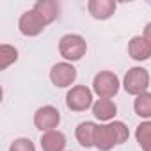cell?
<instances>
[{
  "label": "cell",
  "mask_w": 151,
  "mask_h": 151,
  "mask_svg": "<svg viewBox=\"0 0 151 151\" xmlns=\"http://www.w3.org/2000/svg\"><path fill=\"white\" fill-rule=\"evenodd\" d=\"M128 137H130V132L123 121H110L105 124H98L96 137H94V147L100 151H110L114 146L124 144Z\"/></svg>",
  "instance_id": "1"
},
{
  "label": "cell",
  "mask_w": 151,
  "mask_h": 151,
  "mask_svg": "<svg viewBox=\"0 0 151 151\" xmlns=\"http://www.w3.org/2000/svg\"><path fill=\"white\" fill-rule=\"evenodd\" d=\"M87 52V43L80 34H66L59 41V53L66 59V62L80 60Z\"/></svg>",
  "instance_id": "2"
},
{
  "label": "cell",
  "mask_w": 151,
  "mask_h": 151,
  "mask_svg": "<svg viewBox=\"0 0 151 151\" xmlns=\"http://www.w3.org/2000/svg\"><path fill=\"white\" fill-rule=\"evenodd\" d=\"M149 80H151V78H149L147 69L135 66V68H130V69L126 71L124 80H123V87H124V91H126L128 94H132V96L137 98L139 94H142V93L147 91Z\"/></svg>",
  "instance_id": "3"
},
{
  "label": "cell",
  "mask_w": 151,
  "mask_h": 151,
  "mask_svg": "<svg viewBox=\"0 0 151 151\" xmlns=\"http://www.w3.org/2000/svg\"><path fill=\"white\" fill-rule=\"evenodd\" d=\"M119 78L117 75L112 71H100L94 80H93V91L100 96V98H114L119 93Z\"/></svg>",
  "instance_id": "4"
},
{
  "label": "cell",
  "mask_w": 151,
  "mask_h": 151,
  "mask_svg": "<svg viewBox=\"0 0 151 151\" xmlns=\"http://www.w3.org/2000/svg\"><path fill=\"white\" fill-rule=\"evenodd\" d=\"M66 105L73 112H84L93 107V91L87 86H75L66 94Z\"/></svg>",
  "instance_id": "5"
},
{
  "label": "cell",
  "mask_w": 151,
  "mask_h": 151,
  "mask_svg": "<svg viewBox=\"0 0 151 151\" xmlns=\"http://www.w3.org/2000/svg\"><path fill=\"white\" fill-rule=\"evenodd\" d=\"M48 27L46 20L34 9H29L25 11L22 16H20V22H18V29L23 36H29V37H34V36H39L45 29Z\"/></svg>",
  "instance_id": "6"
},
{
  "label": "cell",
  "mask_w": 151,
  "mask_h": 151,
  "mask_svg": "<svg viewBox=\"0 0 151 151\" xmlns=\"http://www.w3.org/2000/svg\"><path fill=\"white\" fill-rule=\"evenodd\" d=\"M50 80L55 87H69L77 80V68L71 62H57L50 69Z\"/></svg>",
  "instance_id": "7"
},
{
  "label": "cell",
  "mask_w": 151,
  "mask_h": 151,
  "mask_svg": "<svg viewBox=\"0 0 151 151\" xmlns=\"http://www.w3.org/2000/svg\"><path fill=\"white\" fill-rule=\"evenodd\" d=\"M59 123H60V112L52 105H45V107L37 109L34 114V126L41 132L55 130L59 126Z\"/></svg>",
  "instance_id": "8"
},
{
  "label": "cell",
  "mask_w": 151,
  "mask_h": 151,
  "mask_svg": "<svg viewBox=\"0 0 151 151\" xmlns=\"http://www.w3.org/2000/svg\"><path fill=\"white\" fill-rule=\"evenodd\" d=\"M128 55L133 60H147L151 57V43L144 36H133L128 43Z\"/></svg>",
  "instance_id": "9"
},
{
  "label": "cell",
  "mask_w": 151,
  "mask_h": 151,
  "mask_svg": "<svg viewBox=\"0 0 151 151\" xmlns=\"http://www.w3.org/2000/svg\"><path fill=\"white\" fill-rule=\"evenodd\" d=\"M87 9L94 20H109L116 13V2L114 0H89Z\"/></svg>",
  "instance_id": "10"
},
{
  "label": "cell",
  "mask_w": 151,
  "mask_h": 151,
  "mask_svg": "<svg viewBox=\"0 0 151 151\" xmlns=\"http://www.w3.org/2000/svg\"><path fill=\"white\" fill-rule=\"evenodd\" d=\"M43 151H64L66 149V135L59 130H50L41 135Z\"/></svg>",
  "instance_id": "11"
},
{
  "label": "cell",
  "mask_w": 151,
  "mask_h": 151,
  "mask_svg": "<svg viewBox=\"0 0 151 151\" xmlns=\"http://www.w3.org/2000/svg\"><path fill=\"white\" fill-rule=\"evenodd\" d=\"M96 128L98 124L93 121H84L75 130V137H77L78 144L82 147H94V137H96Z\"/></svg>",
  "instance_id": "12"
},
{
  "label": "cell",
  "mask_w": 151,
  "mask_h": 151,
  "mask_svg": "<svg viewBox=\"0 0 151 151\" xmlns=\"http://www.w3.org/2000/svg\"><path fill=\"white\" fill-rule=\"evenodd\" d=\"M93 114L100 121H112L114 116L117 114V105L112 100L100 98V100H96L93 103Z\"/></svg>",
  "instance_id": "13"
},
{
  "label": "cell",
  "mask_w": 151,
  "mask_h": 151,
  "mask_svg": "<svg viewBox=\"0 0 151 151\" xmlns=\"http://www.w3.org/2000/svg\"><path fill=\"white\" fill-rule=\"evenodd\" d=\"M32 9L37 11V13L46 20L48 25L53 23V22L59 18V14H60V4L55 2V0H37Z\"/></svg>",
  "instance_id": "14"
},
{
  "label": "cell",
  "mask_w": 151,
  "mask_h": 151,
  "mask_svg": "<svg viewBox=\"0 0 151 151\" xmlns=\"http://www.w3.org/2000/svg\"><path fill=\"white\" fill-rule=\"evenodd\" d=\"M133 110H135V114L139 116V117H142V119H151V93H142V94H139L137 98H135V101H133Z\"/></svg>",
  "instance_id": "15"
},
{
  "label": "cell",
  "mask_w": 151,
  "mask_h": 151,
  "mask_svg": "<svg viewBox=\"0 0 151 151\" xmlns=\"http://www.w3.org/2000/svg\"><path fill=\"white\" fill-rule=\"evenodd\" d=\"M135 139L142 151H151V121H142L137 126Z\"/></svg>",
  "instance_id": "16"
},
{
  "label": "cell",
  "mask_w": 151,
  "mask_h": 151,
  "mask_svg": "<svg viewBox=\"0 0 151 151\" xmlns=\"http://www.w3.org/2000/svg\"><path fill=\"white\" fill-rule=\"evenodd\" d=\"M18 60V50L11 45H2L0 46V68L7 69L13 62Z\"/></svg>",
  "instance_id": "17"
},
{
  "label": "cell",
  "mask_w": 151,
  "mask_h": 151,
  "mask_svg": "<svg viewBox=\"0 0 151 151\" xmlns=\"http://www.w3.org/2000/svg\"><path fill=\"white\" fill-rule=\"evenodd\" d=\"M9 151H36V146L30 139H25V137H20V139H14L9 146Z\"/></svg>",
  "instance_id": "18"
},
{
  "label": "cell",
  "mask_w": 151,
  "mask_h": 151,
  "mask_svg": "<svg viewBox=\"0 0 151 151\" xmlns=\"http://www.w3.org/2000/svg\"><path fill=\"white\" fill-rule=\"evenodd\" d=\"M144 37H146V39L151 43V22H149V23L144 27Z\"/></svg>",
  "instance_id": "19"
}]
</instances>
